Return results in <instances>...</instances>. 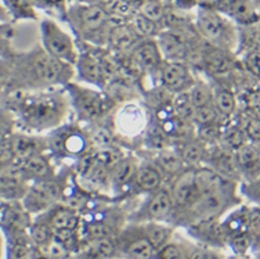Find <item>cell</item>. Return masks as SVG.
I'll list each match as a JSON object with an SVG mask.
<instances>
[{
    "instance_id": "cell-1",
    "label": "cell",
    "mask_w": 260,
    "mask_h": 259,
    "mask_svg": "<svg viewBox=\"0 0 260 259\" xmlns=\"http://www.w3.org/2000/svg\"><path fill=\"white\" fill-rule=\"evenodd\" d=\"M15 72L25 86H43L68 83L72 76V65L51 57L45 49L30 50L18 55L15 60Z\"/></svg>"
},
{
    "instance_id": "cell-2",
    "label": "cell",
    "mask_w": 260,
    "mask_h": 259,
    "mask_svg": "<svg viewBox=\"0 0 260 259\" xmlns=\"http://www.w3.org/2000/svg\"><path fill=\"white\" fill-rule=\"evenodd\" d=\"M17 108L21 120L35 130L54 129L67 114L65 100L58 93L28 95Z\"/></svg>"
},
{
    "instance_id": "cell-3",
    "label": "cell",
    "mask_w": 260,
    "mask_h": 259,
    "mask_svg": "<svg viewBox=\"0 0 260 259\" xmlns=\"http://www.w3.org/2000/svg\"><path fill=\"white\" fill-rule=\"evenodd\" d=\"M195 28L202 39L217 49L233 50L240 45V32L231 17L212 7L198 6Z\"/></svg>"
},
{
    "instance_id": "cell-4",
    "label": "cell",
    "mask_w": 260,
    "mask_h": 259,
    "mask_svg": "<svg viewBox=\"0 0 260 259\" xmlns=\"http://www.w3.org/2000/svg\"><path fill=\"white\" fill-rule=\"evenodd\" d=\"M40 38L43 49L57 60L65 64L76 65L79 54L76 51L74 39L53 20L46 18L40 22Z\"/></svg>"
},
{
    "instance_id": "cell-5",
    "label": "cell",
    "mask_w": 260,
    "mask_h": 259,
    "mask_svg": "<svg viewBox=\"0 0 260 259\" xmlns=\"http://www.w3.org/2000/svg\"><path fill=\"white\" fill-rule=\"evenodd\" d=\"M67 85H68V93L74 103L76 114L80 120H99L107 112H110L112 108L111 99L103 95L101 92L85 88V86L74 85V83H67Z\"/></svg>"
},
{
    "instance_id": "cell-6",
    "label": "cell",
    "mask_w": 260,
    "mask_h": 259,
    "mask_svg": "<svg viewBox=\"0 0 260 259\" xmlns=\"http://www.w3.org/2000/svg\"><path fill=\"white\" fill-rule=\"evenodd\" d=\"M67 14L75 31L85 38H94L103 32L111 17L99 3L72 6Z\"/></svg>"
},
{
    "instance_id": "cell-7",
    "label": "cell",
    "mask_w": 260,
    "mask_h": 259,
    "mask_svg": "<svg viewBox=\"0 0 260 259\" xmlns=\"http://www.w3.org/2000/svg\"><path fill=\"white\" fill-rule=\"evenodd\" d=\"M62 197V189L58 183L51 179L39 180L29 187L26 195L22 198V204L29 214H39L51 210L54 204Z\"/></svg>"
},
{
    "instance_id": "cell-8",
    "label": "cell",
    "mask_w": 260,
    "mask_h": 259,
    "mask_svg": "<svg viewBox=\"0 0 260 259\" xmlns=\"http://www.w3.org/2000/svg\"><path fill=\"white\" fill-rule=\"evenodd\" d=\"M89 143H90L89 137L78 130V128H72V126H65L55 130L47 139L49 149L53 150L54 153L62 155H75V157H83Z\"/></svg>"
},
{
    "instance_id": "cell-9",
    "label": "cell",
    "mask_w": 260,
    "mask_h": 259,
    "mask_svg": "<svg viewBox=\"0 0 260 259\" xmlns=\"http://www.w3.org/2000/svg\"><path fill=\"white\" fill-rule=\"evenodd\" d=\"M233 190H217L201 194L198 201L187 211L195 218L197 222L206 219H215L230 204V195Z\"/></svg>"
},
{
    "instance_id": "cell-10",
    "label": "cell",
    "mask_w": 260,
    "mask_h": 259,
    "mask_svg": "<svg viewBox=\"0 0 260 259\" xmlns=\"http://www.w3.org/2000/svg\"><path fill=\"white\" fill-rule=\"evenodd\" d=\"M160 85L172 93H183L195 83L188 65L184 61H165L159 70Z\"/></svg>"
},
{
    "instance_id": "cell-11",
    "label": "cell",
    "mask_w": 260,
    "mask_h": 259,
    "mask_svg": "<svg viewBox=\"0 0 260 259\" xmlns=\"http://www.w3.org/2000/svg\"><path fill=\"white\" fill-rule=\"evenodd\" d=\"M172 195L175 199V207L190 208L201 197V191L195 183V168H187L175 179L172 187Z\"/></svg>"
},
{
    "instance_id": "cell-12",
    "label": "cell",
    "mask_w": 260,
    "mask_h": 259,
    "mask_svg": "<svg viewBox=\"0 0 260 259\" xmlns=\"http://www.w3.org/2000/svg\"><path fill=\"white\" fill-rule=\"evenodd\" d=\"M235 162L241 178L245 182H252L260 176V145L248 141L234 153Z\"/></svg>"
},
{
    "instance_id": "cell-13",
    "label": "cell",
    "mask_w": 260,
    "mask_h": 259,
    "mask_svg": "<svg viewBox=\"0 0 260 259\" xmlns=\"http://www.w3.org/2000/svg\"><path fill=\"white\" fill-rule=\"evenodd\" d=\"M132 60L137 67L145 71L160 70V67L165 63L159 46L156 40L152 39L140 40L135 46V49L132 50Z\"/></svg>"
},
{
    "instance_id": "cell-14",
    "label": "cell",
    "mask_w": 260,
    "mask_h": 259,
    "mask_svg": "<svg viewBox=\"0 0 260 259\" xmlns=\"http://www.w3.org/2000/svg\"><path fill=\"white\" fill-rule=\"evenodd\" d=\"M206 161L210 162V168H213L216 172L223 175L227 179L233 180V182L242 179L240 170H238V166H237V162H235L234 151H230V150L221 147L219 143H217L213 151H210V153L208 151Z\"/></svg>"
},
{
    "instance_id": "cell-15",
    "label": "cell",
    "mask_w": 260,
    "mask_h": 259,
    "mask_svg": "<svg viewBox=\"0 0 260 259\" xmlns=\"http://www.w3.org/2000/svg\"><path fill=\"white\" fill-rule=\"evenodd\" d=\"M175 208V199L172 191L166 189L156 190L151 193L144 207V214L151 220H164L166 219Z\"/></svg>"
},
{
    "instance_id": "cell-16",
    "label": "cell",
    "mask_w": 260,
    "mask_h": 259,
    "mask_svg": "<svg viewBox=\"0 0 260 259\" xmlns=\"http://www.w3.org/2000/svg\"><path fill=\"white\" fill-rule=\"evenodd\" d=\"M225 14L244 26H252L260 21V10L255 0H227Z\"/></svg>"
},
{
    "instance_id": "cell-17",
    "label": "cell",
    "mask_w": 260,
    "mask_h": 259,
    "mask_svg": "<svg viewBox=\"0 0 260 259\" xmlns=\"http://www.w3.org/2000/svg\"><path fill=\"white\" fill-rule=\"evenodd\" d=\"M28 211L24 204H20L18 201H9V204H3V227L13 235L24 233V230L29 226V218Z\"/></svg>"
},
{
    "instance_id": "cell-18",
    "label": "cell",
    "mask_w": 260,
    "mask_h": 259,
    "mask_svg": "<svg viewBox=\"0 0 260 259\" xmlns=\"http://www.w3.org/2000/svg\"><path fill=\"white\" fill-rule=\"evenodd\" d=\"M195 183L198 186L201 194H204L208 191L233 190V185L235 182L224 178L210 166H200L195 168Z\"/></svg>"
},
{
    "instance_id": "cell-19",
    "label": "cell",
    "mask_w": 260,
    "mask_h": 259,
    "mask_svg": "<svg viewBox=\"0 0 260 259\" xmlns=\"http://www.w3.org/2000/svg\"><path fill=\"white\" fill-rule=\"evenodd\" d=\"M79 78L86 83L103 88L105 83V70L100 60L91 54H79L76 63Z\"/></svg>"
},
{
    "instance_id": "cell-20",
    "label": "cell",
    "mask_w": 260,
    "mask_h": 259,
    "mask_svg": "<svg viewBox=\"0 0 260 259\" xmlns=\"http://www.w3.org/2000/svg\"><path fill=\"white\" fill-rule=\"evenodd\" d=\"M213 47V46H212ZM204 67L212 76L223 78L230 75L234 70V61L231 59L230 51L213 47L206 50L204 54Z\"/></svg>"
},
{
    "instance_id": "cell-21",
    "label": "cell",
    "mask_w": 260,
    "mask_h": 259,
    "mask_svg": "<svg viewBox=\"0 0 260 259\" xmlns=\"http://www.w3.org/2000/svg\"><path fill=\"white\" fill-rule=\"evenodd\" d=\"M162 172L155 164H143L137 168L136 176L132 185L139 191L144 193H154L162 187Z\"/></svg>"
},
{
    "instance_id": "cell-22",
    "label": "cell",
    "mask_w": 260,
    "mask_h": 259,
    "mask_svg": "<svg viewBox=\"0 0 260 259\" xmlns=\"http://www.w3.org/2000/svg\"><path fill=\"white\" fill-rule=\"evenodd\" d=\"M11 146L15 160H24L30 155L42 154L43 150L49 149L47 140L29 135H10Z\"/></svg>"
},
{
    "instance_id": "cell-23",
    "label": "cell",
    "mask_w": 260,
    "mask_h": 259,
    "mask_svg": "<svg viewBox=\"0 0 260 259\" xmlns=\"http://www.w3.org/2000/svg\"><path fill=\"white\" fill-rule=\"evenodd\" d=\"M179 153L187 168H200V165L208 158V145L200 137H194L181 143Z\"/></svg>"
},
{
    "instance_id": "cell-24",
    "label": "cell",
    "mask_w": 260,
    "mask_h": 259,
    "mask_svg": "<svg viewBox=\"0 0 260 259\" xmlns=\"http://www.w3.org/2000/svg\"><path fill=\"white\" fill-rule=\"evenodd\" d=\"M140 39L141 38L136 34V31L132 28L130 24L116 25L115 28L110 31L108 35V43L119 51H127V50L132 51L140 42Z\"/></svg>"
},
{
    "instance_id": "cell-25",
    "label": "cell",
    "mask_w": 260,
    "mask_h": 259,
    "mask_svg": "<svg viewBox=\"0 0 260 259\" xmlns=\"http://www.w3.org/2000/svg\"><path fill=\"white\" fill-rule=\"evenodd\" d=\"M155 165L159 168L162 174L168 175V176H175V179L181 172L187 169L180 153L177 150H172L169 147L158 151L155 157Z\"/></svg>"
},
{
    "instance_id": "cell-26",
    "label": "cell",
    "mask_w": 260,
    "mask_h": 259,
    "mask_svg": "<svg viewBox=\"0 0 260 259\" xmlns=\"http://www.w3.org/2000/svg\"><path fill=\"white\" fill-rule=\"evenodd\" d=\"M17 164L22 166V169L29 175L30 178L38 180L51 179L53 178V169H51L50 162L47 161L43 153L42 154L30 155L24 160H15Z\"/></svg>"
},
{
    "instance_id": "cell-27",
    "label": "cell",
    "mask_w": 260,
    "mask_h": 259,
    "mask_svg": "<svg viewBox=\"0 0 260 259\" xmlns=\"http://www.w3.org/2000/svg\"><path fill=\"white\" fill-rule=\"evenodd\" d=\"M137 168H139V165L136 164L133 158L125 157L110 170L111 186L115 189H122V187L130 185L135 179Z\"/></svg>"
},
{
    "instance_id": "cell-28",
    "label": "cell",
    "mask_w": 260,
    "mask_h": 259,
    "mask_svg": "<svg viewBox=\"0 0 260 259\" xmlns=\"http://www.w3.org/2000/svg\"><path fill=\"white\" fill-rule=\"evenodd\" d=\"M47 223L50 224L54 230H76L79 226V215H78V211L72 210L67 205L55 207V208L53 207Z\"/></svg>"
},
{
    "instance_id": "cell-29",
    "label": "cell",
    "mask_w": 260,
    "mask_h": 259,
    "mask_svg": "<svg viewBox=\"0 0 260 259\" xmlns=\"http://www.w3.org/2000/svg\"><path fill=\"white\" fill-rule=\"evenodd\" d=\"M248 141H249V139L246 136L245 130L242 129L240 125H231V126H227V128L221 129L219 145L235 153L237 150L241 149Z\"/></svg>"
},
{
    "instance_id": "cell-30",
    "label": "cell",
    "mask_w": 260,
    "mask_h": 259,
    "mask_svg": "<svg viewBox=\"0 0 260 259\" xmlns=\"http://www.w3.org/2000/svg\"><path fill=\"white\" fill-rule=\"evenodd\" d=\"M213 105L223 118H230L237 111V100L234 93L225 88L213 89Z\"/></svg>"
},
{
    "instance_id": "cell-31",
    "label": "cell",
    "mask_w": 260,
    "mask_h": 259,
    "mask_svg": "<svg viewBox=\"0 0 260 259\" xmlns=\"http://www.w3.org/2000/svg\"><path fill=\"white\" fill-rule=\"evenodd\" d=\"M114 252H115V244L111 239L90 240L85 248V255L90 259L111 258Z\"/></svg>"
},
{
    "instance_id": "cell-32",
    "label": "cell",
    "mask_w": 260,
    "mask_h": 259,
    "mask_svg": "<svg viewBox=\"0 0 260 259\" xmlns=\"http://www.w3.org/2000/svg\"><path fill=\"white\" fill-rule=\"evenodd\" d=\"M172 108L175 111V114L181 118V120L191 122L194 121V114H195V107L191 103L190 96L188 92H183V93H177L173 99L172 103Z\"/></svg>"
},
{
    "instance_id": "cell-33",
    "label": "cell",
    "mask_w": 260,
    "mask_h": 259,
    "mask_svg": "<svg viewBox=\"0 0 260 259\" xmlns=\"http://www.w3.org/2000/svg\"><path fill=\"white\" fill-rule=\"evenodd\" d=\"M170 235H172L170 229L159 223H150L145 227V237L158 251L164 248L166 244H169Z\"/></svg>"
},
{
    "instance_id": "cell-34",
    "label": "cell",
    "mask_w": 260,
    "mask_h": 259,
    "mask_svg": "<svg viewBox=\"0 0 260 259\" xmlns=\"http://www.w3.org/2000/svg\"><path fill=\"white\" fill-rule=\"evenodd\" d=\"M130 25L136 31V34L140 36L141 39H151V36L158 34L156 31V22L150 18H147L141 13H135V15L130 17Z\"/></svg>"
},
{
    "instance_id": "cell-35",
    "label": "cell",
    "mask_w": 260,
    "mask_h": 259,
    "mask_svg": "<svg viewBox=\"0 0 260 259\" xmlns=\"http://www.w3.org/2000/svg\"><path fill=\"white\" fill-rule=\"evenodd\" d=\"M188 92L191 103L194 104L195 108L205 107V105L213 104V89L209 88L206 83H197L191 86Z\"/></svg>"
},
{
    "instance_id": "cell-36",
    "label": "cell",
    "mask_w": 260,
    "mask_h": 259,
    "mask_svg": "<svg viewBox=\"0 0 260 259\" xmlns=\"http://www.w3.org/2000/svg\"><path fill=\"white\" fill-rule=\"evenodd\" d=\"M155 251L156 249L154 248V245L151 244L147 237L136 239L126 248L127 255L133 259H152Z\"/></svg>"
},
{
    "instance_id": "cell-37",
    "label": "cell",
    "mask_w": 260,
    "mask_h": 259,
    "mask_svg": "<svg viewBox=\"0 0 260 259\" xmlns=\"http://www.w3.org/2000/svg\"><path fill=\"white\" fill-rule=\"evenodd\" d=\"M139 13L158 24L165 20L166 7L162 0H143L139 7Z\"/></svg>"
},
{
    "instance_id": "cell-38",
    "label": "cell",
    "mask_w": 260,
    "mask_h": 259,
    "mask_svg": "<svg viewBox=\"0 0 260 259\" xmlns=\"http://www.w3.org/2000/svg\"><path fill=\"white\" fill-rule=\"evenodd\" d=\"M30 240L35 243L38 247L50 243L54 239V229L51 227L47 222H36L30 224L29 227Z\"/></svg>"
},
{
    "instance_id": "cell-39",
    "label": "cell",
    "mask_w": 260,
    "mask_h": 259,
    "mask_svg": "<svg viewBox=\"0 0 260 259\" xmlns=\"http://www.w3.org/2000/svg\"><path fill=\"white\" fill-rule=\"evenodd\" d=\"M220 117V112L217 111V108H216L215 105H205V107L195 108L192 124H194L195 126H198V128H201V126H208V125L219 124Z\"/></svg>"
},
{
    "instance_id": "cell-40",
    "label": "cell",
    "mask_w": 260,
    "mask_h": 259,
    "mask_svg": "<svg viewBox=\"0 0 260 259\" xmlns=\"http://www.w3.org/2000/svg\"><path fill=\"white\" fill-rule=\"evenodd\" d=\"M95 155L97 161L100 162L101 165H104L105 168L108 169H112L119 161H122L125 158L123 153L120 151L119 149H116L115 146H110V147H104V149H95V151L93 153Z\"/></svg>"
},
{
    "instance_id": "cell-41",
    "label": "cell",
    "mask_w": 260,
    "mask_h": 259,
    "mask_svg": "<svg viewBox=\"0 0 260 259\" xmlns=\"http://www.w3.org/2000/svg\"><path fill=\"white\" fill-rule=\"evenodd\" d=\"M240 126L245 130L249 141L260 145V115H257L256 112L244 114Z\"/></svg>"
},
{
    "instance_id": "cell-42",
    "label": "cell",
    "mask_w": 260,
    "mask_h": 259,
    "mask_svg": "<svg viewBox=\"0 0 260 259\" xmlns=\"http://www.w3.org/2000/svg\"><path fill=\"white\" fill-rule=\"evenodd\" d=\"M246 227H248V235L250 237L252 245L257 244L260 245V210L259 208H253V210L248 211V222H246Z\"/></svg>"
},
{
    "instance_id": "cell-43",
    "label": "cell",
    "mask_w": 260,
    "mask_h": 259,
    "mask_svg": "<svg viewBox=\"0 0 260 259\" xmlns=\"http://www.w3.org/2000/svg\"><path fill=\"white\" fill-rule=\"evenodd\" d=\"M87 137L95 149H104V147L114 146V137L110 130H107L105 128H95Z\"/></svg>"
},
{
    "instance_id": "cell-44",
    "label": "cell",
    "mask_w": 260,
    "mask_h": 259,
    "mask_svg": "<svg viewBox=\"0 0 260 259\" xmlns=\"http://www.w3.org/2000/svg\"><path fill=\"white\" fill-rule=\"evenodd\" d=\"M86 233L90 237V240L97 239H111L112 236V229L104 222H90L86 226Z\"/></svg>"
},
{
    "instance_id": "cell-45",
    "label": "cell",
    "mask_w": 260,
    "mask_h": 259,
    "mask_svg": "<svg viewBox=\"0 0 260 259\" xmlns=\"http://www.w3.org/2000/svg\"><path fill=\"white\" fill-rule=\"evenodd\" d=\"M39 249L40 254L46 255V256H49L51 259L64 258L65 255H67V247L58 243V241H55L54 239L51 240L50 243H47V244L40 245Z\"/></svg>"
},
{
    "instance_id": "cell-46",
    "label": "cell",
    "mask_w": 260,
    "mask_h": 259,
    "mask_svg": "<svg viewBox=\"0 0 260 259\" xmlns=\"http://www.w3.org/2000/svg\"><path fill=\"white\" fill-rule=\"evenodd\" d=\"M9 259H35V258H34V254H32V251H30L29 245L26 244L25 241H15L14 244L11 245Z\"/></svg>"
},
{
    "instance_id": "cell-47",
    "label": "cell",
    "mask_w": 260,
    "mask_h": 259,
    "mask_svg": "<svg viewBox=\"0 0 260 259\" xmlns=\"http://www.w3.org/2000/svg\"><path fill=\"white\" fill-rule=\"evenodd\" d=\"M241 191L250 201L260 205V176L257 179L252 180V182H245L241 187Z\"/></svg>"
},
{
    "instance_id": "cell-48",
    "label": "cell",
    "mask_w": 260,
    "mask_h": 259,
    "mask_svg": "<svg viewBox=\"0 0 260 259\" xmlns=\"http://www.w3.org/2000/svg\"><path fill=\"white\" fill-rule=\"evenodd\" d=\"M158 259H183V254L177 245L166 244L158 251Z\"/></svg>"
},
{
    "instance_id": "cell-49",
    "label": "cell",
    "mask_w": 260,
    "mask_h": 259,
    "mask_svg": "<svg viewBox=\"0 0 260 259\" xmlns=\"http://www.w3.org/2000/svg\"><path fill=\"white\" fill-rule=\"evenodd\" d=\"M54 240L58 241L65 247H68L74 243L75 240V230H68V229H60L54 230Z\"/></svg>"
},
{
    "instance_id": "cell-50",
    "label": "cell",
    "mask_w": 260,
    "mask_h": 259,
    "mask_svg": "<svg viewBox=\"0 0 260 259\" xmlns=\"http://www.w3.org/2000/svg\"><path fill=\"white\" fill-rule=\"evenodd\" d=\"M246 65L256 75H260V50H249L246 55Z\"/></svg>"
},
{
    "instance_id": "cell-51",
    "label": "cell",
    "mask_w": 260,
    "mask_h": 259,
    "mask_svg": "<svg viewBox=\"0 0 260 259\" xmlns=\"http://www.w3.org/2000/svg\"><path fill=\"white\" fill-rule=\"evenodd\" d=\"M192 259H215V258H213V255L209 254V252H205V251H200V252H197V254L192 256Z\"/></svg>"
},
{
    "instance_id": "cell-52",
    "label": "cell",
    "mask_w": 260,
    "mask_h": 259,
    "mask_svg": "<svg viewBox=\"0 0 260 259\" xmlns=\"http://www.w3.org/2000/svg\"><path fill=\"white\" fill-rule=\"evenodd\" d=\"M35 259H51V258H49V256H46V255L40 254V256H38V258H35Z\"/></svg>"
},
{
    "instance_id": "cell-53",
    "label": "cell",
    "mask_w": 260,
    "mask_h": 259,
    "mask_svg": "<svg viewBox=\"0 0 260 259\" xmlns=\"http://www.w3.org/2000/svg\"><path fill=\"white\" fill-rule=\"evenodd\" d=\"M51 5H55V3H60V2H62V0H49Z\"/></svg>"
},
{
    "instance_id": "cell-54",
    "label": "cell",
    "mask_w": 260,
    "mask_h": 259,
    "mask_svg": "<svg viewBox=\"0 0 260 259\" xmlns=\"http://www.w3.org/2000/svg\"><path fill=\"white\" fill-rule=\"evenodd\" d=\"M231 259H245L242 255H237V256H234V258H231Z\"/></svg>"
},
{
    "instance_id": "cell-55",
    "label": "cell",
    "mask_w": 260,
    "mask_h": 259,
    "mask_svg": "<svg viewBox=\"0 0 260 259\" xmlns=\"http://www.w3.org/2000/svg\"><path fill=\"white\" fill-rule=\"evenodd\" d=\"M259 259H260V258H259Z\"/></svg>"
}]
</instances>
